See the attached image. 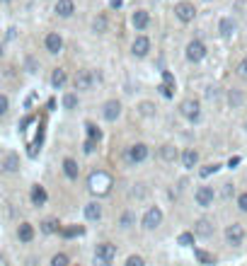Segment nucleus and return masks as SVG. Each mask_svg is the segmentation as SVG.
<instances>
[{"instance_id": "obj_41", "label": "nucleus", "mask_w": 247, "mask_h": 266, "mask_svg": "<svg viewBox=\"0 0 247 266\" xmlns=\"http://www.w3.org/2000/svg\"><path fill=\"white\" fill-rule=\"evenodd\" d=\"M238 208H240V210H245V213H247V191H245V194H240V196H238Z\"/></svg>"}, {"instance_id": "obj_46", "label": "nucleus", "mask_w": 247, "mask_h": 266, "mask_svg": "<svg viewBox=\"0 0 247 266\" xmlns=\"http://www.w3.org/2000/svg\"><path fill=\"white\" fill-rule=\"evenodd\" d=\"M121 5V0H112V7H119Z\"/></svg>"}, {"instance_id": "obj_13", "label": "nucleus", "mask_w": 247, "mask_h": 266, "mask_svg": "<svg viewBox=\"0 0 247 266\" xmlns=\"http://www.w3.org/2000/svg\"><path fill=\"white\" fill-rule=\"evenodd\" d=\"M44 46H46L49 54H61V49H63V39H61V34H56V32H49L46 39H44Z\"/></svg>"}, {"instance_id": "obj_6", "label": "nucleus", "mask_w": 247, "mask_h": 266, "mask_svg": "<svg viewBox=\"0 0 247 266\" xmlns=\"http://www.w3.org/2000/svg\"><path fill=\"white\" fill-rule=\"evenodd\" d=\"M174 15H177L179 22L187 24V22H191V19L196 17V7H194L191 2H187V0H184V2H177V5H174Z\"/></svg>"}, {"instance_id": "obj_5", "label": "nucleus", "mask_w": 247, "mask_h": 266, "mask_svg": "<svg viewBox=\"0 0 247 266\" xmlns=\"http://www.w3.org/2000/svg\"><path fill=\"white\" fill-rule=\"evenodd\" d=\"M143 228L146 230H155L160 223H163V210L158 208V206H151V208L146 210V215H143Z\"/></svg>"}, {"instance_id": "obj_12", "label": "nucleus", "mask_w": 247, "mask_h": 266, "mask_svg": "<svg viewBox=\"0 0 247 266\" xmlns=\"http://www.w3.org/2000/svg\"><path fill=\"white\" fill-rule=\"evenodd\" d=\"M131 51H133V56H138V58L148 56V51H151V39L148 37H136L133 39V44H131Z\"/></svg>"}, {"instance_id": "obj_18", "label": "nucleus", "mask_w": 247, "mask_h": 266, "mask_svg": "<svg viewBox=\"0 0 247 266\" xmlns=\"http://www.w3.org/2000/svg\"><path fill=\"white\" fill-rule=\"evenodd\" d=\"M196 162H199V152L194 150V148H187V150L182 152V165H184L187 170H194Z\"/></svg>"}, {"instance_id": "obj_17", "label": "nucleus", "mask_w": 247, "mask_h": 266, "mask_svg": "<svg viewBox=\"0 0 247 266\" xmlns=\"http://www.w3.org/2000/svg\"><path fill=\"white\" fill-rule=\"evenodd\" d=\"M194 235L196 237H211L213 235V225H211V220H196V225H194Z\"/></svg>"}, {"instance_id": "obj_32", "label": "nucleus", "mask_w": 247, "mask_h": 266, "mask_svg": "<svg viewBox=\"0 0 247 266\" xmlns=\"http://www.w3.org/2000/svg\"><path fill=\"white\" fill-rule=\"evenodd\" d=\"M82 232H85V230L80 228V225H73V228H63L61 230V235H63V237H76V235H82Z\"/></svg>"}, {"instance_id": "obj_34", "label": "nucleus", "mask_w": 247, "mask_h": 266, "mask_svg": "<svg viewBox=\"0 0 247 266\" xmlns=\"http://www.w3.org/2000/svg\"><path fill=\"white\" fill-rule=\"evenodd\" d=\"M51 266H71V264H68V257H66V254H54Z\"/></svg>"}, {"instance_id": "obj_3", "label": "nucleus", "mask_w": 247, "mask_h": 266, "mask_svg": "<svg viewBox=\"0 0 247 266\" xmlns=\"http://www.w3.org/2000/svg\"><path fill=\"white\" fill-rule=\"evenodd\" d=\"M126 162L129 165H141L146 157H148V145L146 143H136V145H131V148H126Z\"/></svg>"}, {"instance_id": "obj_29", "label": "nucleus", "mask_w": 247, "mask_h": 266, "mask_svg": "<svg viewBox=\"0 0 247 266\" xmlns=\"http://www.w3.org/2000/svg\"><path fill=\"white\" fill-rule=\"evenodd\" d=\"M133 223H136V215H133L131 210H126V213H121V218H119V225L126 230V228H131Z\"/></svg>"}, {"instance_id": "obj_24", "label": "nucleus", "mask_w": 247, "mask_h": 266, "mask_svg": "<svg viewBox=\"0 0 247 266\" xmlns=\"http://www.w3.org/2000/svg\"><path fill=\"white\" fill-rule=\"evenodd\" d=\"M218 32H221V37H230V34L235 32V22L230 17H223L221 24H218Z\"/></svg>"}, {"instance_id": "obj_39", "label": "nucleus", "mask_w": 247, "mask_h": 266, "mask_svg": "<svg viewBox=\"0 0 247 266\" xmlns=\"http://www.w3.org/2000/svg\"><path fill=\"white\" fill-rule=\"evenodd\" d=\"M238 75L247 80V56L243 58V61H240V66H238Z\"/></svg>"}, {"instance_id": "obj_15", "label": "nucleus", "mask_w": 247, "mask_h": 266, "mask_svg": "<svg viewBox=\"0 0 247 266\" xmlns=\"http://www.w3.org/2000/svg\"><path fill=\"white\" fill-rule=\"evenodd\" d=\"M54 12H56L58 17H71V15L76 12V2H73V0H58Z\"/></svg>"}, {"instance_id": "obj_2", "label": "nucleus", "mask_w": 247, "mask_h": 266, "mask_svg": "<svg viewBox=\"0 0 247 266\" xmlns=\"http://www.w3.org/2000/svg\"><path fill=\"white\" fill-rule=\"evenodd\" d=\"M97 82H99V73L95 70H90V68H85V70H78L76 80H73V85H76V90H92Z\"/></svg>"}, {"instance_id": "obj_9", "label": "nucleus", "mask_w": 247, "mask_h": 266, "mask_svg": "<svg viewBox=\"0 0 247 266\" xmlns=\"http://www.w3.org/2000/svg\"><path fill=\"white\" fill-rule=\"evenodd\" d=\"M226 240H228L230 245H243V240H245V228L240 225V223H233L226 228Z\"/></svg>"}, {"instance_id": "obj_38", "label": "nucleus", "mask_w": 247, "mask_h": 266, "mask_svg": "<svg viewBox=\"0 0 247 266\" xmlns=\"http://www.w3.org/2000/svg\"><path fill=\"white\" fill-rule=\"evenodd\" d=\"M218 167H221V165H206V167L201 170V177H211V174H216Z\"/></svg>"}, {"instance_id": "obj_20", "label": "nucleus", "mask_w": 247, "mask_h": 266, "mask_svg": "<svg viewBox=\"0 0 247 266\" xmlns=\"http://www.w3.org/2000/svg\"><path fill=\"white\" fill-rule=\"evenodd\" d=\"M46 199H49V196H46V189H44V187H32V203H34V206H44V203H46Z\"/></svg>"}, {"instance_id": "obj_23", "label": "nucleus", "mask_w": 247, "mask_h": 266, "mask_svg": "<svg viewBox=\"0 0 247 266\" xmlns=\"http://www.w3.org/2000/svg\"><path fill=\"white\" fill-rule=\"evenodd\" d=\"M41 232H44V235H54V232H61V223H58L56 218H49V220H44V223H41Z\"/></svg>"}, {"instance_id": "obj_28", "label": "nucleus", "mask_w": 247, "mask_h": 266, "mask_svg": "<svg viewBox=\"0 0 247 266\" xmlns=\"http://www.w3.org/2000/svg\"><path fill=\"white\" fill-rule=\"evenodd\" d=\"M92 29H95L97 34L107 32V17H104V15H97V17L92 19Z\"/></svg>"}, {"instance_id": "obj_26", "label": "nucleus", "mask_w": 247, "mask_h": 266, "mask_svg": "<svg viewBox=\"0 0 247 266\" xmlns=\"http://www.w3.org/2000/svg\"><path fill=\"white\" fill-rule=\"evenodd\" d=\"M160 157H163L165 162H174V160H177V148L170 145V143L163 145V148H160Z\"/></svg>"}, {"instance_id": "obj_42", "label": "nucleus", "mask_w": 247, "mask_h": 266, "mask_svg": "<svg viewBox=\"0 0 247 266\" xmlns=\"http://www.w3.org/2000/svg\"><path fill=\"white\" fill-rule=\"evenodd\" d=\"M158 90L163 92V97H172V95H174V90H172V87H167V85H160Z\"/></svg>"}, {"instance_id": "obj_21", "label": "nucleus", "mask_w": 247, "mask_h": 266, "mask_svg": "<svg viewBox=\"0 0 247 266\" xmlns=\"http://www.w3.org/2000/svg\"><path fill=\"white\" fill-rule=\"evenodd\" d=\"M17 237L19 242H32V237H34V228L29 225V223H22L17 228Z\"/></svg>"}, {"instance_id": "obj_37", "label": "nucleus", "mask_w": 247, "mask_h": 266, "mask_svg": "<svg viewBox=\"0 0 247 266\" xmlns=\"http://www.w3.org/2000/svg\"><path fill=\"white\" fill-rule=\"evenodd\" d=\"M141 114H143V116H153V114H155V107H153L151 102H143V104H141Z\"/></svg>"}, {"instance_id": "obj_49", "label": "nucleus", "mask_w": 247, "mask_h": 266, "mask_svg": "<svg viewBox=\"0 0 247 266\" xmlns=\"http://www.w3.org/2000/svg\"><path fill=\"white\" fill-rule=\"evenodd\" d=\"M71 266H76V264H71Z\"/></svg>"}, {"instance_id": "obj_44", "label": "nucleus", "mask_w": 247, "mask_h": 266, "mask_svg": "<svg viewBox=\"0 0 247 266\" xmlns=\"http://www.w3.org/2000/svg\"><path fill=\"white\" fill-rule=\"evenodd\" d=\"M230 194H233V187H230V184H226V189H223V196H226V199H228Z\"/></svg>"}, {"instance_id": "obj_30", "label": "nucleus", "mask_w": 247, "mask_h": 266, "mask_svg": "<svg viewBox=\"0 0 247 266\" xmlns=\"http://www.w3.org/2000/svg\"><path fill=\"white\" fill-rule=\"evenodd\" d=\"M177 245H182V247H189V245H194V232H182V235L177 237Z\"/></svg>"}, {"instance_id": "obj_11", "label": "nucleus", "mask_w": 247, "mask_h": 266, "mask_svg": "<svg viewBox=\"0 0 247 266\" xmlns=\"http://www.w3.org/2000/svg\"><path fill=\"white\" fill-rule=\"evenodd\" d=\"M19 170V157L17 152H5V157L0 160V172H7V174H12V172Z\"/></svg>"}, {"instance_id": "obj_47", "label": "nucleus", "mask_w": 247, "mask_h": 266, "mask_svg": "<svg viewBox=\"0 0 247 266\" xmlns=\"http://www.w3.org/2000/svg\"><path fill=\"white\" fill-rule=\"evenodd\" d=\"M0 2H7V0H0Z\"/></svg>"}, {"instance_id": "obj_27", "label": "nucleus", "mask_w": 247, "mask_h": 266, "mask_svg": "<svg viewBox=\"0 0 247 266\" xmlns=\"http://www.w3.org/2000/svg\"><path fill=\"white\" fill-rule=\"evenodd\" d=\"M194 257H196V259H199L204 266H211L213 262H216V257H213V254H209V252H204V249H194Z\"/></svg>"}, {"instance_id": "obj_8", "label": "nucleus", "mask_w": 247, "mask_h": 266, "mask_svg": "<svg viewBox=\"0 0 247 266\" xmlns=\"http://www.w3.org/2000/svg\"><path fill=\"white\" fill-rule=\"evenodd\" d=\"M95 259H104V262L112 264V262L116 259V245H112V242H102V245H97Z\"/></svg>"}, {"instance_id": "obj_4", "label": "nucleus", "mask_w": 247, "mask_h": 266, "mask_svg": "<svg viewBox=\"0 0 247 266\" xmlns=\"http://www.w3.org/2000/svg\"><path fill=\"white\" fill-rule=\"evenodd\" d=\"M179 114L184 116V119H189V121H199V116H201V104H199L196 99H184V102L179 104Z\"/></svg>"}, {"instance_id": "obj_33", "label": "nucleus", "mask_w": 247, "mask_h": 266, "mask_svg": "<svg viewBox=\"0 0 247 266\" xmlns=\"http://www.w3.org/2000/svg\"><path fill=\"white\" fill-rule=\"evenodd\" d=\"M63 107H66V109H76L78 107V95H66L63 97Z\"/></svg>"}, {"instance_id": "obj_10", "label": "nucleus", "mask_w": 247, "mask_h": 266, "mask_svg": "<svg viewBox=\"0 0 247 266\" xmlns=\"http://www.w3.org/2000/svg\"><path fill=\"white\" fill-rule=\"evenodd\" d=\"M102 116H104L107 121H116V119L121 116V102H116V99L104 102V107H102Z\"/></svg>"}, {"instance_id": "obj_7", "label": "nucleus", "mask_w": 247, "mask_h": 266, "mask_svg": "<svg viewBox=\"0 0 247 266\" xmlns=\"http://www.w3.org/2000/svg\"><path fill=\"white\" fill-rule=\"evenodd\" d=\"M204 56H206V46H204V41L194 39V41H189V44H187V61H191V63H199Z\"/></svg>"}, {"instance_id": "obj_40", "label": "nucleus", "mask_w": 247, "mask_h": 266, "mask_svg": "<svg viewBox=\"0 0 247 266\" xmlns=\"http://www.w3.org/2000/svg\"><path fill=\"white\" fill-rule=\"evenodd\" d=\"M240 102H243V95H240L238 90H233V92H230V104H233V107H238Z\"/></svg>"}, {"instance_id": "obj_14", "label": "nucleus", "mask_w": 247, "mask_h": 266, "mask_svg": "<svg viewBox=\"0 0 247 266\" xmlns=\"http://www.w3.org/2000/svg\"><path fill=\"white\" fill-rule=\"evenodd\" d=\"M213 196H216V194H213V189H211V187H199V189H196V194H194L196 203H199V206H204V208L213 203Z\"/></svg>"}, {"instance_id": "obj_43", "label": "nucleus", "mask_w": 247, "mask_h": 266, "mask_svg": "<svg viewBox=\"0 0 247 266\" xmlns=\"http://www.w3.org/2000/svg\"><path fill=\"white\" fill-rule=\"evenodd\" d=\"M95 145H97V140H90V138H87V140H85V152H92Z\"/></svg>"}, {"instance_id": "obj_19", "label": "nucleus", "mask_w": 247, "mask_h": 266, "mask_svg": "<svg viewBox=\"0 0 247 266\" xmlns=\"http://www.w3.org/2000/svg\"><path fill=\"white\" fill-rule=\"evenodd\" d=\"M85 218H87V220H92V223L99 220V218H102V206H99L97 201L87 203V206H85Z\"/></svg>"}, {"instance_id": "obj_31", "label": "nucleus", "mask_w": 247, "mask_h": 266, "mask_svg": "<svg viewBox=\"0 0 247 266\" xmlns=\"http://www.w3.org/2000/svg\"><path fill=\"white\" fill-rule=\"evenodd\" d=\"M85 129H87V135H90V140H99V138H102V131L97 129L95 124H85Z\"/></svg>"}, {"instance_id": "obj_1", "label": "nucleus", "mask_w": 247, "mask_h": 266, "mask_svg": "<svg viewBox=\"0 0 247 266\" xmlns=\"http://www.w3.org/2000/svg\"><path fill=\"white\" fill-rule=\"evenodd\" d=\"M114 187V179H112V174L104 170H95L90 177H87V189L92 191L95 196H107L109 191Z\"/></svg>"}, {"instance_id": "obj_45", "label": "nucleus", "mask_w": 247, "mask_h": 266, "mask_svg": "<svg viewBox=\"0 0 247 266\" xmlns=\"http://www.w3.org/2000/svg\"><path fill=\"white\" fill-rule=\"evenodd\" d=\"M95 266H112L109 262H104V259H95Z\"/></svg>"}, {"instance_id": "obj_36", "label": "nucleus", "mask_w": 247, "mask_h": 266, "mask_svg": "<svg viewBox=\"0 0 247 266\" xmlns=\"http://www.w3.org/2000/svg\"><path fill=\"white\" fill-rule=\"evenodd\" d=\"M7 109H10V99H7L5 95H0V119L7 114Z\"/></svg>"}, {"instance_id": "obj_16", "label": "nucleus", "mask_w": 247, "mask_h": 266, "mask_svg": "<svg viewBox=\"0 0 247 266\" xmlns=\"http://www.w3.org/2000/svg\"><path fill=\"white\" fill-rule=\"evenodd\" d=\"M131 22H133V27H136L138 32H143V29L148 27V22H151V15H148L146 10H136V12H133V17H131Z\"/></svg>"}, {"instance_id": "obj_35", "label": "nucleus", "mask_w": 247, "mask_h": 266, "mask_svg": "<svg viewBox=\"0 0 247 266\" xmlns=\"http://www.w3.org/2000/svg\"><path fill=\"white\" fill-rule=\"evenodd\" d=\"M126 266H146V259L138 257V254H131V257L126 259Z\"/></svg>"}, {"instance_id": "obj_48", "label": "nucleus", "mask_w": 247, "mask_h": 266, "mask_svg": "<svg viewBox=\"0 0 247 266\" xmlns=\"http://www.w3.org/2000/svg\"><path fill=\"white\" fill-rule=\"evenodd\" d=\"M245 129H247V121H245Z\"/></svg>"}, {"instance_id": "obj_22", "label": "nucleus", "mask_w": 247, "mask_h": 266, "mask_svg": "<svg viewBox=\"0 0 247 266\" xmlns=\"http://www.w3.org/2000/svg\"><path fill=\"white\" fill-rule=\"evenodd\" d=\"M66 80H68V73H66L63 68H56V70L51 73V85H54L56 90H61V87L66 85Z\"/></svg>"}, {"instance_id": "obj_25", "label": "nucleus", "mask_w": 247, "mask_h": 266, "mask_svg": "<svg viewBox=\"0 0 247 266\" xmlns=\"http://www.w3.org/2000/svg\"><path fill=\"white\" fill-rule=\"evenodd\" d=\"M63 172H66V177L68 179H78V162L76 160H63Z\"/></svg>"}]
</instances>
